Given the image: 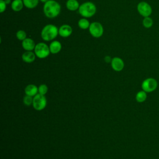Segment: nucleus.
<instances>
[{
	"instance_id": "obj_1",
	"label": "nucleus",
	"mask_w": 159,
	"mask_h": 159,
	"mask_svg": "<svg viewBox=\"0 0 159 159\" xmlns=\"http://www.w3.org/2000/svg\"><path fill=\"white\" fill-rule=\"evenodd\" d=\"M61 11L60 4L55 0H48L44 3L43 11L46 17L50 19H53L57 17Z\"/></svg>"
},
{
	"instance_id": "obj_2",
	"label": "nucleus",
	"mask_w": 159,
	"mask_h": 159,
	"mask_svg": "<svg viewBox=\"0 0 159 159\" xmlns=\"http://www.w3.org/2000/svg\"><path fill=\"white\" fill-rule=\"evenodd\" d=\"M40 35L44 41H53L58 35V29L53 24H47L42 29Z\"/></svg>"
},
{
	"instance_id": "obj_3",
	"label": "nucleus",
	"mask_w": 159,
	"mask_h": 159,
	"mask_svg": "<svg viewBox=\"0 0 159 159\" xmlns=\"http://www.w3.org/2000/svg\"><path fill=\"white\" fill-rule=\"evenodd\" d=\"M78 12L84 18L91 17L96 12V6L93 2L87 1L80 4Z\"/></svg>"
},
{
	"instance_id": "obj_4",
	"label": "nucleus",
	"mask_w": 159,
	"mask_h": 159,
	"mask_svg": "<svg viewBox=\"0 0 159 159\" xmlns=\"http://www.w3.org/2000/svg\"><path fill=\"white\" fill-rule=\"evenodd\" d=\"M34 53L36 57H37L38 58H45L50 55V51L49 46H48L44 42H39L35 45Z\"/></svg>"
},
{
	"instance_id": "obj_5",
	"label": "nucleus",
	"mask_w": 159,
	"mask_h": 159,
	"mask_svg": "<svg viewBox=\"0 0 159 159\" xmlns=\"http://www.w3.org/2000/svg\"><path fill=\"white\" fill-rule=\"evenodd\" d=\"M142 90L146 93H151L154 91L158 87V82L153 78H147L145 79L141 84Z\"/></svg>"
},
{
	"instance_id": "obj_6",
	"label": "nucleus",
	"mask_w": 159,
	"mask_h": 159,
	"mask_svg": "<svg viewBox=\"0 0 159 159\" xmlns=\"http://www.w3.org/2000/svg\"><path fill=\"white\" fill-rule=\"evenodd\" d=\"M88 29L90 34L94 38L101 37L104 33L103 26L98 22H93L91 23Z\"/></svg>"
},
{
	"instance_id": "obj_7",
	"label": "nucleus",
	"mask_w": 159,
	"mask_h": 159,
	"mask_svg": "<svg viewBox=\"0 0 159 159\" xmlns=\"http://www.w3.org/2000/svg\"><path fill=\"white\" fill-rule=\"evenodd\" d=\"M137 10L139 14L143 17L150 16L152 13L151 6L145 1L140 2L137 6Z\"/></svg>"
},
{
	"instance_id": "obj_8",
	"label": "nucleus",
	"mask_w": 159,
	"mask_h": 159,
	"mask_svg": "<svg viewBox=\"0 0 159 159\" xmlns=\"http://www.w3.org/2000/svg\"><path fill=\"white\" fill-rule=\"evenodd\" d=\"M33 107L37 111H41L47 105V99L44 95L40 94H37L33 98Z\"/></svg>"
},
{
	"instance_id": "obj_9",
	"label": "nucleus",
	"mask_w": 159,
	"mask_h": 159,
	"mask_svg": "<svg viewBox=\"0 0 159 159\" xmlns=\"http://www.w3.org/2000/svg\"><path fill=\"white\" fill-rule=\"evenodd\" d=\"M72 32V27L68 24H63L58 29V35L64 38L70 37L71 35Z\"/></svg>"
},
{
	"instance_id": "obj_10",
	"label": "nucleus",
	"mask_w": 159,
	"mask_h": 159,
	"mask_svg": "<svg viewBox=\"0 0 159 159\" xmlns=\"http://www.w3.org/2000/svg\"><path fill=\"white\" fill-rule=\"evenodd\" d=\"M112 69L116 71H120L123 70L124 67V62L119 57H114L112 59L111 62Z\"/></svg>"
},
{
	"instance_id": "obj_11",
	"label": "nucleus",
	"mask_w": 159,
	"mask_h": 159,
	"mask_svg": "<svg viewBox=\"0 0 159 159\" xmlns=\"http://www.w3.org/2000/svg\"><path fill=\"white\" fill-rule=\"evenodd\" d=\"M35 45H36V44H35L34 40L31 38H26L23 41H22V48L25 51L34 50Z\"/></svg>"
},
{
	"instance_id": "obj_12",
	"label": "nucleus",
	"mask_w": 159,
	"mask_h": 159,
	"mask_svg": "<svg viewBox=\"0 0 159 159\" xmlns=\"http://www.w3.org/2000/svg\"><path fill=\"white\" fill-rule=\"evenodd\" d=\"M36 55L32 51H25L22 55V59L25 63H32L35 60Z\"/></svg>"
},
{
	"instance_id": "obj_13",
	"label": "nucleus",
	"mask_w": 159,
	"mask_h": 159,
	"mask_svg": "<svg viewBox=\"0 0 159 159\" xmlns=\"http://www.w3.org/2000/svg\"><path fill=\"white\" fill-rule=\"evenodd\" d=\"M49 48L51 53H58L61 50V43L58 40H53L49 45Z\"/></svg>"
},
{
	"instance_id": "obj_14",
	"label": "nucleus",
	"mask_w": 159,
	"mask_h": 159,
	"mask_svg": "<svg viewBox=\"0 0 159 159\" xmlns=\"http://www.w3.org/2000/svg\"><path fill=\"white\" fill-rule=\"evenodd\" d=\"M80 4L77 0H68L66 2V7L70 11H75L78 10Z\"/></svg>"
},
{
	"instance_id": "obj_15",
	"label": "nucleus",
	"mask_w": 159,
	"mask_h": 159,
	"mask_svg": "<svg viewBox=\"0 0 159 159\" xmlns=\"http://www.w3.org/2000/svg\"><path fill=\"white\" fill-rule=\"evenodd\" d=\"M37 92H39V89L34 84H29L25 88V93L28 96H34L37 94Z\"/></svg>"
},
{
	"instance_id": "obj_16",
	"label": "nucleus",
	"mask_w": 159,
	"mask_h": 159,
	"mask_svg": "<svg viewBox=\"0 0 159 159\" xmlns=\"http://www.w3.org/2000/svg\"><path fill=\"white\" fill-rule=\"evenodd\" d=\"M12 9L15 12L21 11L24 6L23 0H13L11 4Z\"/></svg>"
},
{
	"instance_id": "obj_17",
	"label": "nucleus",
	"mask_w": 159,
	"mask_h": 159,
	"mask_svg": "<svg viewBox=\"0 0 159 159\" xmlns=\"http://www.w3.org/2000/svg\"><path fill=\"white\" fill-rule=\"evenodd\" d=\"M39 0H23L24 6L28 9H34L39 4Z\"/></svg>"
},
{
	"instance_id": "obj_18",
	"label": "nucleus",
	"mask_w": 159,
	"mask_h": 159,
	"mask_svg": "<svg viewBox=\"0 0 159 159\" xmlns=\"http://www.w3.org/2000/svg\"><path fill=\"white\" fill-rule=\"evenodd\" d=\"M78 27L81 29H89V25H90V23L89 22V20L86 19V18H81L80 19L78 22Z\"/></svg>"
},
{
	"instance_id": "obj_19",
	"label": "nucleus",
	"mask_w": 159,
	"mask_h": 159,
	"mask_svg": "<svg viewBox=\"0 0 159 159\" xmlns=\"http://www.w3.org/2000/svg\"><path fill=\"white\" fill-rule=\"evenodd\" d=\"M147 93L144 91L143 90L139 91L135 96V99L138 102H144L147 98Z\"/></svg>"
},
{
	"instance_id": "obj_20",
	"label": "nucleus",
	"mask_w": 159,
	"mask_h": 159,
	"mask_svg": "<svg viewBox=\"0 0 159 159\" xmlns=\"http://www.w3.org/2000/svg\"><path fill=\"white\" fill-rule=\"evenodd\" d=\"M153 24V19L150 17H143V19L142 20V25L146 29H149L152 27Z\"/></svg>"
},
{
	"instance_id": "obj_21",
	"label": "nucleus",
	"mask_w": 159,
	"mask_h": 159,
	"mask_svg": "<svg viewBox=\"0 0 159 159\" xmlns=\"http://www.w3.org/2000/svg\"><path fill=\"white\" fill-rule=\"evenodd\" d=\"M16 35L17 39L20 41H23L24 39H25L27 38V34L23 30H19L16 32Z\"/></svg>"
},
{
	"instance_id": "obj_22",
	"label": "nucleus",
	"mask_w": 159,
	"mask_h": 159,
	"mask_svg": "<svg viewBox=\"0 0 159 159\" xmlns=\"http://www.w3.org/2000/svg\"><path fill=\"white\" fill-rule=\"evenodd\" d=\"M38 89H39V94L42 95H45L48 91V87L46 84H44L40 85Z\"/></svg>"
},
{
	"instance_id": "obj_23",
	"label": "nucleus",
	"mask_w": 159,
	"mask_h": 159,
	"mask_svg": "<svg viewBox=\"0 0 159 159\" xmlns=\"http://www.w3.org/2000/svg\"><path fill=\"white\" fill-rule=\"evenodd\" d=\"M32 97V96H28V95H26L25 96H24V98H23L24 104L27 105V106H30L31 104H32V102H33V98Z\"/></svg>"
},
{
	"instance_id": "obj_24",
	"label": "nucleus",
	"mask_w": 159,
	"mask_h": 159,
	"mask_svg": "<svg viewBox=\"0 0 159 159\" xmlns=\"http://www.w3.org/2000/svg\"><path fill=\"white\" fill-rule=\"evenodd\" d=\"M6 6L7 4H6L4 0H0V12L1 13H2L6 11Z\"/></svg>"
},
{
	"instance_id": "obj_25",
	"label": "nucleus",
	"mask_w": 159,
	"mask_h": 159,
	"mask_svg": "<svg viewBox=\"0 0 159 159\" xmlns=\"http://www.w3.org/2000/svg\"><path fill=\"white\" fill-rule=\"evenodd\" d=\"M112 59V58H111V57H110V56H108V55H107V56H106V57H104V61H105L106 63L111 62Z\"/></svg>"
},
{
	"instance_id": "obj_26",
	"label": "nucleus",
	"mask_w": 159,
	"mask_h": 159,
	"mask_svg": "<svg viewBox=\"0 0 159 159\" xmlns=\"http://www.w3.org/2000/svg\"><path fill=\"white\" fill-rule=\"evenodd\" d=\"M4 2H6V4L7 5V4H9L10 3L11 4V0H4Z\"/></svg>"
},
{
	"instance_id": "obj_27",
	"label": "nucleus",
	"mask_w": 159,
	"mask_h": 159,
	"mask_svg": "<svg viewBox=\"0 0 159 159\" xmlns=\"http://www.w3.org/2000/svg\"><path fill=\"white\" fill-rule=\"evenodd\" d=\"M40 1H41V2H43V3H45L46 2H47L48 0H39Z\"/></svg>"
},
{
	"instance_id": "obj_28",
	"label": "nucleus",
	"mask_w": 159,
	"mask_h": 159,
	"mask_svg": "<svg viewBox=\"0 0 159 159\" xmlns=\"http://www.w3.org/2000/svg\"><path fill=\"white\" fill-rule=\"evenodd\" d=\"M55 1H56V0H55Z\"/></svg>"
}]
</instances>
